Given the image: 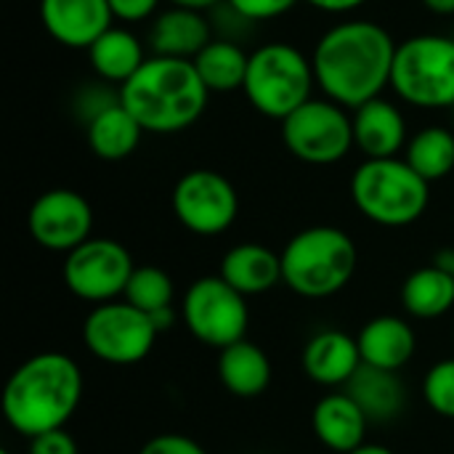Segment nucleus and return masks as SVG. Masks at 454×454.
I'll list each match as a JSON object with an SVG mask.
<instances>
[{
    "mask_svg": "<svg viewBox=\"0 0 454 454\" xmlns=\"http://www.w3.org/2000/svg\"><path fill=\"white\" fill-rule=\"evenodd\" d=\"M157 327L152 317L130 306L128 301H109L96 306L82 322V343L85 348L117 367L144 362L157 340Z\"/></svg>",
    "mask_w": 454,
    "mask_h": 454,
    "instance_id": "10",
    "label": "nucleus"
},
{
    "mask_svg": "<svg viewBox=\"0 0 454 454\" xmlns=\"http://www.w3.org/2000/svg\"><path fill=\"white\" fill-rule=\"evenodd\" d=\"M423 396L439 418L454 420V359H442L426 372Z\"/></svg>",
    "mask_w": 454,
    "mask_h": 454,
    "instance_id": "29",
    "label": "nucleus"
},
{
    "mask_svg": "<svg viewBox=\"0 0 454 454\" xmlns=\"http://www.w3.org/2000/svg\"><path fill=\"white\" fill-rule=\"evenodd\" d=\"M271 362L266 351L250 340H239L218 354L221 386L237 399H255L271 386Z\"/></svg>",
    "mask_w": 454,
    "mask_h": 454,
    "instance_id": "22",
    "label": "nucleus"
},
{
    "mask_svg": "<svg viewBox=\"0 0 454 454\" xmlns=\"http://www.w3.org/2000/svg\"><path fill=\"white\" fill-rule=\"evenodd\" d=\"M152 325L157 327V333L170 330V327L176 325V311H173V306H170V309H162V311H157V314H152Z\"/></svg>",
    "mask_w": 454,
    "mask_h": 454,
    "instance_id": "36",
    "label": "nucleus"
},
{
    "mask_svg": "<svg viewBox=\"0 0 454 454\" xmlns=\"http://www.w3.org/2000/svg\"><path fill=\"white\" fill-rule=\"evenodd\" d=\"M404 160L428 184L447 178L454 170V133L447 128L418 130L404 146Z\"/></svg>",
    "mask_w": 454,
    "mask_h": 454,
    "instance_id": "27",
    "label": "nucleus"
},
{
    "mask_svg": "<svg viewBox=\"0 0 454 454\" xmlns=\"http://www.w3.org/2000/svg\"><path fill=\"white\" fill-rule=\"evenodd\" d=\"M146 40L149 56L194 61L197 53L213 40V24L202 11L170 5L152 19Z\"/></svg>",
    "mask_w": 454,
    "mask_h": 454,
    "instance_id": "15",
    "label": "nucleus"
},
{
    "mask_svg": "<svg viewBox=\"0 0 454 454\" xmlns=\"http://www.w3.org/2000/svg\"><path fill=\"white\" fill-rule=\"evenodd\" d=\"M40 21L59 45L88 51L114 27V13L109 0H40Z\"/></svg>",
    "mask_w": 454,
    "mask_h": 454,
    "instance_id": "14",
    "label": "nucleus"
},
{
    "mask_svg": "<svg viewBox=\"0 0 454 454\" xmlns=\"http://www.w3.org/2000/svg\"><path fill=\"white\" fill-rule=\"evenodd\" d=\"M29 454H80V450H77V442L64 428H59V431L29 439Z\"/></svg>",
    "mask_w": 454,
    "mask_h": 454,
    "instance_id": "33",
    "label": "nucleus"
},
{
    "mask_svg": "<svg viewBox=\"0 0 454 454\" xmlns=\"http://www.w3.org/2000/svg\"><path fill=\"white\" fill-rule=\"evenodd\" d=\"M396 48L391 32L375 21H340L319 37L311 53L317 85L325 98L359 109L391 85Z\"/></svg>",
    "mask_w": 454,
    "mask_h": 454,
    "instance_id": "1",
    "label": "nucleus"
},
{
    "mask_svg": "<svg viewBox=\"0 0 454 454\" xmlns=\"http://www.w3.org/2000/svg\"><path fill=\"white\" fill-rule=\"evenodd\" d=\"M436 16H454V0H420Z\"/></svg>",
    "mask_w": 454,
    "mask_h": 454,
    "instance_id": "37",
    "label": "nucleus"
},
{
    "mask_svg": "<svg viewBox=\"0 0 454 454\" xmlns=\"http://www.w3.org/2000/svg\"><path fill=\"white\" fill-rule=\"evenodd\" d=\"M173 295H176L173 279L160 266H136L128 279V287L122 293V298L130 306H136L138 311H144L149 317L162 309H170Z\"/></svg>",
    "mask_w": 454,
    "mask_h": 454,
    "instance_id": "28",
    "label": "nucleus"
},
{
    "mask_svg": "<svg viewBox=\"0 0 454 454\" xmlns=\"http://www.w3.org/2000/svg\"><path fill=\"white\" fill-rule=\"evenodd\" d=\"M192 64L210 93H231L245 85L250 53H245L231 37H213Z\"/></svg>",
    "mask_w": 454,
    "mask_h": 454,
    "instance_id": "26",
    "label": "nucleus"
},
{
    "mask_svg": "<svg viewBox=\"0 0 454 454\" xmlns=\"http://www.w3.org/2000/svg\"><path fill=\"white\" fill-rule=\"evenodd\" d=\"M173 213L178 223L200 237H218L239 215V197L234 184L207 168L189 170L173 189Z\"/></svg>",
    "mask_w": 454,
    "mask_h": 454,
    "instance_id": "12",
    "label": "nucleus"
},
{
    "mask_svg": "<svg viewBox=\"0 0 454 454\" xmlns=\"http://www.w3.org/2000/svg\"><path fill=\"white\" fill-rule=\"evenodd\" d=\"M82 370L61 351H43L21 362L3 388L5 423L27 436L64 428L82 402Z\"/></svg>",
    "mask_w": 454,
    "mask_h": 454,
    "instance_id": "2",
    "label": "nucleus"
},
{
    "mask_svg": "<svg viewBox=\"0 0 454 454\" xmlns=\"http://www.w3.org/2000/svg\"><path fill=\"white\" fill-rule=\"evenodd\" d=\"M346 394L362 407L370 423H391L407 404V388L399 380V372L370 364L356 370V375L346 383Z\"/></svg>",
    "mask_w": 454,
    "mask_h": 454,
    "instance_id": "21",
    "label": "nucleus"
},
{
    "mask_svg": "<svg viewBox=\"0 0 454 454\" xmlns=\"http://www.w3.org/2000/svg\"><path fill=\"white\" fill-rule=\"evenodd\" d=\"M354 120V146L367 157V160H386L396 157L407 146V120L402 109L378 96L351 114Z\"/></svg>",
    "mask_w": 454,
    "mask_h": 454,
    "instance_id": "16",
    "label": "nucleus"
},
{
    "mask_svg": "<svg viewBox=\"0 0 454 454\" xmlns=\"http://www.w3.org/2000/svg\"><path fill=\"white\" fill-rule=\"evenodd\" d=\"M356 343H359L362 364L391 370V372H399L404 364H410L418 348V338L412 327L402 317H391V314L370 319L359 330Z\"/></svg>",
    "mask_w": 454,
    "mask_h": 454,
    "instance_id": "19",
    "label": "nucleus"
},
{
    "mask_svg": "<svg viewBox=\"0 0 454 454\" xmlns=\"http://www.w3.org/2000/svg\"><path fill=\"white\" fill-rule=\"evenodd\" d=\"M88 59L98 80L122 88L149 59L144 43L125 27H109L90 48Z\"/></svg>",
    "mask_w": 454,
    "mask_h": 454,
    "instance_id": "23",
    "label": "nucleus"
},
{
    "mask_svg": "<svg viewBox=\"0 0 454 454\" xmlns=\"http://www.w3.org/2000/svg\"><path fill=\"white\" fill-rule=\"evenodd\" d=\"M367 415L346 391L322 396L311 412V431L317 442L335 454H351L367 444Z\"/></svg>",
    "mask_w": 454,
    "mask_h": 454,
    "instance_id": "17",
    "label": "nucleus"
},
{
    "mask_svg": "<svg viewBox=\"0 0 454 454\" xmlns=\"http://www.w3.org/2000/svg\"><path fill=\"white\" fill-rule=\"evenodd\" d=\"M144 133L146 130L122 106V101L112 104L109 109L98 112L90 122H85V136H88L90 152L106 162H120V160L130 157L138 149Z\"/></svg>",
    "mask_w": 454,
    "mask_h": 454,
    "instance_id": "24",
    "label": "nucleus"
},
{
    "mask_svg": "<svg viewBox=\"0 0 454 454\" xmlns=\"http://www.w3.org/2000/svg\"><path fill=\"white\" fill-rule=\"evenodd\" d=\"M157 5L160 0H109L114 21H125V24H136L157 16Z\"/></svg>",
    "mask_w": 454,
    "mask_h": 454,
    "instance_id": "32",
    "label": "nucleus"
},
{
    "mask_svg": "<svg viewBox=\"0 0 454 454\" xmlns=\"http://www.w3.org/2000/svg\"><path fill=\"white\" fill-rule=\"evenodd\" d=\"M136 263L125 245L106 237H90L64 258V285L88 303H109L125 293Z\"/></svg>",
    "mask_w": 454,
    "mask_h": 454,
    "instance_id": "11",
    "label": "nucleus"
},
{
    "mask_svg": "<svg viewBox=\"0 0 454 454\" xmlns=\"http://www.w3.org/2000/svg\"><path fill=\"white\" fill-rule=\"evenodd\" d=\"M0 454H11V452H8V450H0Z\"/></svg>",
    "mask_w": 454,
    "mask_h": 454,
    "instance_id": "40",
    "label": "nucleus"
},
{
    "mask_svg": "<svg viewBox=\"0 0 454 454\" xmlns=\"http://www.w3.org/2000/svg\"><path fill=\"white\" fill-rule=\"evenodd\" d=\"M442 266H447V269L454 274V250L447 255V261H442Z\"/></svg>",
    "mask_w": 454,
    "mask_h": 454,
    "instance_id": "39",
    "label": "nucleus"
},
{
    "mask_svg": "<svg viewBox=\"0 0 454 454\" xmlns=\"http://www.w3.org/2000/svg\"><path fill=\"white\" fill-rule=\"evenodd\" d=\"M402 306L415 319H439L454 306V274L436 263L412 271L402 285Z\"/></svg>",
    "mask_w": 454,
    "mask_h": 454,
    "instance_id": "25",
    "label": "nucleus"
},
{
    "mask_svg": "<svg viewBox=\"0 0 454 454\" xmlns=\"http://www.w3.org/2000/svg\"><path fill=\"white\" fill-rule=\"evenodd\" d=\"M356 210L378 226L402 229L415 223L431 202V184L407 160H364L351 176Z\"/></svg>",
    "mask_w": 454,
    "mask_h": 454,
    "instance_id": "5",
    "label": "nucleus"
},
{
    "mask_svg": "<svg viewBox=\"0 0 454 454\" xmlns=\"http://www.w3.org/2000/svg\"><path fill=\"white\" fill-rule=\"evenodd\" d=\"M29 237L51 253H72L90 239L93 210L90 202L72 189L43 192L27 215Z\"/></svg>",
    "mask_w": 454,
    "mask_h": 454,
    "instance_id": "13",
    "label": "nucleus"
},
{
    "mask_svg": "<svg viewBox=\"0 0 454 454\" xmlns=\"http://www.w3.org/2000/svg\"><path fill=\"white\" fill-rule=\"evenodd\" d=\"M303 3H309L311 8L325 11V13H351V11L362 8L367 0H303Z\"/></svg>",
    "mask_w": 454,
    "mask_h": 454,
    "instance_id": "34",
    "label": "nucleus"
},
{
    "mask_svg": "<svg viewBox=\"0 0 454 454\" xmlns=\"http://www.w3.org/2000/svg\"><path fill=\"white\" fill-rule=\"evenodd\" d=\"M362 367L356 338L340 330L317 333L303 348V372L325 388L346 386Z\"/></svg>",
    "mask_w": 454,
    "mask_h": 454,
    "instance_id": "18",
    "label": "nucleus"
},
{
    "mask_svg": "<svg viewBox=\"0 0 454 454\" xmlns=\"http://www.w3.org/2000/svg\"><path fill=\"white\" fill-rule=\"evenodd\" d=\"M181 322L200 343L223 351L245 340L250 311L245 295L223 277H202L184 293Z\"/></svg>",
    "mask_w": 454,
    "mask_h": 454,
    "instance_id": "8",
    "label": "nucleus"
},
{
    "mask_svg": "<svg viewBox=\"0 0 454 454\" xmlns=\"http://www.w3.org/2000/svg\"><path fill=\"white\" fill-rule=\"evenodd\" d=\"M282 258V285L301 298H330L340 293L356 274L359 250L338 226H309L298 231Z\"/></svg>",
    "mask_w": 454,
    "mask_h": 454,
    "instance_id": "4",
    "label": "nucleus"
},
{
    "mask_svg": "<svg viewBox=\"0 0 454 454\" xmlns=\"http://www.w3.org/2000/svg\"><path fill=\"white\" fill-rule=\"evenodd\" d=\"M207 98L210 90L200 80L194 64L168 56H149L120 88L122 106L146 133L160 136L192 128L202 117Z\"/></svg>",
    "mask_w": 454,
    "mask_h": 454,
    "instance_id": "3",
    "label": "nucleus"
},
{
    "mask_svg": "<svg viewBox=\"0 0 454 454\" xmlns=\"http://www.w3.org/2000/svg\"><path fill=\"white\" fill-rule=\"evenodd\" d=\"M218 277H223L245 298L263 295L282 282V258L266 245L242 242L223 255Z\"/></svg>",
    "mask_w": 454,
    "mask_h": 454,
    "instance_id": "20",
    "label": "nucleus"
},
{
    "mask_svg": "<svg viewBox=\"0 0 454 454\" xmlns=\"http://www.w3.org/2000/svg\"><path fill=\"white\" fill-rule=\"evenodd\" d=\"M282 141L309 165H335L354 149V120L330 98H311L282 120Z\"/></svg>",
    "mask_w": 454,
    "mask_h": 454,
    "instance_id": "9",
    "label": "nucleus"
},
{
    "mask_svg": "<svg viewBox=\"0 0 454 454\" xmlns=\"http://www.w3.org/2000/svg\"><path fill=\"white\" fill-rule=\"evenodd\" d=\"M452 112H454V106H452Z\"/></svg>",
    "mask_w": 454,
    "mask_h": 454,
    "instance_id": "41",
    "label": "nucleus"
},
{
    "mask_svg": "<svg viewBox=\"0 0 454 454\" xmlns=\"http://www.w3.org/2000/svg\"><path fill=\"white\" fill-rule=\"evenodd\" d=\"M138 454H207V450L184 434H157L138 450Z\"/></svg>",
    "mask_w": 454,
    "mask_h": 454,
    "instance_id": "31",
    "label": "nucleus"
},
{
    "mask_svg": "<svg viewBox=\"0 0 454 454\" xmlns=\"http://www.w3.org/2000/svg\"><path fill=\"white\" fill-rule=\"evenodd\" d=\"M394 93L418 109L454 106V37L415 35L396 48L391 69Z\"/></svg>",
    "mask_w": 454,
    "mask_h": 454,
    "instance_id": "7",
    "label": "nucleus"
},
{
    "mask_svg": "<svg viewBox=\"0 0 454 454\" xmlns=\"http://www.w3.org/2000/svg\"><path fill=\"white\" fill-rule=\"evenodd\" d=\"M452 37H454V35H452Z\"/></svg>",
    "mask_w": 454,
    "mask_h": 454,
    "instance_id": "42",
    "label": "nucleus"
},
{
    "mask_svg": "<svg viewBox=\"0 0 454 454\" xmlns=\"http://www.w3.org/2000/svg\"><path fill=\"white\" fill-rule=\"evenodd\" d=\"M170 5H178V8H192V11H210V8H218L221 3L226 0H168Z\"/></svg>",
    "mask_w": 454,
    "mask_h": 454,
    "instance_id": "35",
    "label": "nucleus"
},
{
    "mask_svg": "<svg viewBox=\"0 0 454 454\" xmlns=\"http://www.w3.org/2000/svg\"><path fill=\"white\" fill-rule=\"evenodd\" d=\"M301 0H226L231 11H237L245 21H269L293 11Z\"/></svg>",
    "mask_w": 454,
    "mask_h": 454,
    "instance_id": "30",
    "label": "nucleus"
},
{
    "mask_svg": "<svg viewBox=\"0 0 454 454\" xmlns=\"http://www.w3.org/2000/svg\"><path fill=\"white\" fill-rule=\"evenodd\" d=\"M314 61L303 51L290 43H269L250 53L242 93L258 114L282 122L314 98Z\"/></svg>",
    "mask_w": 454,
    "mask_h": 454,
    "instance_id": "6",
    "label": "nucleus"
},
{
    "mask_svg": "<svg viewBox=\"0 0 454 454\" xmlns=\"http://www.w3.org/2000/svg\"><path fill=\"white\" fill-rule=\"evenodd\" d=\"M351 454H396V452H391L388 447H380V444H362L359 450H354Z\"/></svg>",
    "mask_w": 454,
    "mask_h": 454,
    "instance_id": "38",
    "label": "nucleus"
}]
</instances>
